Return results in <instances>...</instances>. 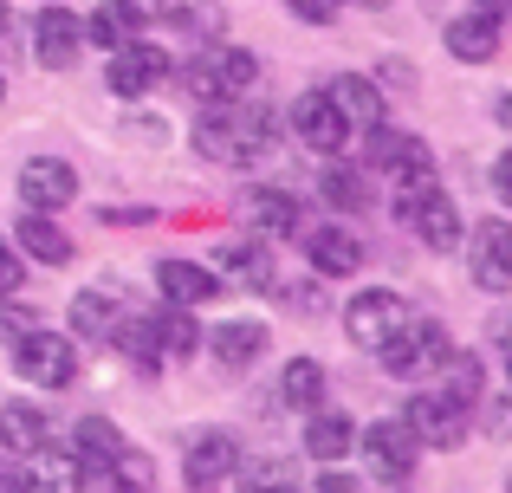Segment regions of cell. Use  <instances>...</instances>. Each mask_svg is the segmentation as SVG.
I'll use <instances>...</instances> for the list:
<instances>
[{
  "instance_id": "cell-1",
  "label": "cell",
  "mask_w": 512,
  "mask_h": 493,
  "mask_svg": "<svg viewBox=\"0 0 512 493\" xmlns=\"http://www.w3.org/2000/svg\"><path fill=\"white\" fill-rule=\"evenodd\" d=\"M279 117L253 98H227V104H201L195 117V150L214 156V163H260L273 156Z\"/></svg>"
},
{
  "instance_id": "cell-2",
  "label": "cell",
  "mask_w": 512,
  "mask_h": 493,
  "mask_svg": "<svg viewBox=\"0 0 512 493\" xmlns=\"http://www.w3.org/2000/svg\"><path fill=\"white\" fill-rule=\"evenodd\" d=\"M253 78H260V59L247 46H208L188 59V98L201 104H227V98H247Z\"/></svg>"
},
{
  "instance_id": "cell-3",
  "label": "cell",
  "mask_w": 512,
  "mask_h": 493,
  "mask_svg": "<svg viewBox=\"0 0 512 493\" xmlns=\"http://www.w3.org/2000/svg\"><path fill=\"white\" fill-rule=\"evenodd\" d=\"M448 351H454V344H448V331H441L435 318H402V325L383 338V351H376V357H383L389 377H409L415 383V377H435V370L448 364Z\"/></svg>"
},
{
  "instance_id": "cell-4",
  "label": "cell",
  "mask_w": 512,
  "mask_h": 493,
  "mask_svg": "<svg viewBox=\"0 0 512 493\" xmlns=\"http://www.w3.org/2000/svg\"><path fill=\"white\" fill-rule=\"evenodd\" d=\"M13 370H20L26 383H39V390H65V383L78 377V351H72V338L33 325L26 338H13Z\"/></svg>"
},
{
  "instance_id": "cell-5",
  "label": "cell",
  "mask_w": 512,
  "mask_h": 493,
  "mask_svg": "<svg viewBox=\"0 0 512 493\" xmlns=\"http://www.w3.org/2000/svg\"><path fill=\"white\" fill-rule=\"evenodd\" d=\"M234 474H240V442L227 429H201L195 442H188V455H182L188 493H221Z\"/></svg>"
},
{
  "instance_id": "cell-6",
  "label": "cell",
  "mask_w": 512,
  "mask_h": 493,
  "mask_svg": "<svg viewBox=\"0 0 512 493\" xmlns=\"http://www.w3.org/2000/svg\"><path fill=\"white\" fill-rule=\"evenodd\" d=\"M402 422H409V435L422 448H461L467 442V409L454 403V396H441V390L409 396V403H402Z\"/></svg>"
},
{
  "instance_id": "cell-7",
  "label": "cell",
  "mask_w": 512,
  "mask_h": 493,
  "mask_svg": "<svg viewBox=\"0 0 512 493\" xmlns=\"http://www.w3.org/2000/svg\"><path fill=\"white\" fill-rule=\"evenodd\" d=\"M357 442H363V461H370L376 481H409V474H415V455H422V442L409 435V422H402V416L370 422Z\"/></svg>"
},
{
  "instance_id": "cell-8",
  "label": "cell",
  "mask_w": 512,
  "mask_h": 493,
  "mask_svg": "<svg viewBox=\"0 0 512 493\" xmlns=\"http://www.w3.org/2000/svg\"><path fill=\"white\" fill-rule=\"evenodd\" d=\"M409 318V305H402V292H389V286H370V292H357V299L344 305V331H350V344L357 351H383V338Z\"/></svg>"
},
{
  "instance_id": "cell-9",
  "label": "cell",
  "mask_w": 512,
  "mask_h": 493,
  "mask_svg": "<svg viewBox=\"0 0 512 493\" xmlns=\"http://www.w3.org/2000/svg\"><path fill=\"white\" fill-rule=\"evenodd\" d=\"M111 91L117 98H143V91H156L169 78V52L163 46H143V39H124V46L111 52Z\"/></svg>"
},
{
  "instance_id": "cell-10",
  "label": "cell",
  "mask_w": 512,
  "mask_h": 493,
  "mask_svg": "<svg viewBox=\"0 0 512 493\" xmlns=\"http://www.w3.org/2000/svg\"><path fill=\"white\" fill-rule=\"evenodd\" d=\"M467 266H474L480 292H512V221H480Z\"/></svg>"
},
{
  "instance_id": "cell-11",
  "label": "cell",
  "mask_w": 512,
  "mask_h": 493,
  "mask_svg": "<svg viewBox=\"0 0 512 493\" xmlns=\"http://www.w3.org/2000/svg\"><path fill=\"white\" fill-rule=\"evenodd\" d=\"M72 195H78V176H72V163H59V156H33V163L20 169V202L33 208V215H59Z\"/></svg>"
},
{
  "instance_id": "cell-12",
  "label": "cell",
  "mask_w": 512,
  "mask_h": 493,
  "mask_svg": "<svg viewBox=\"0 0 512 493\" xmlns=\"http://www.w3.org/2000/svg\"><path fill=\"white\" fill-rule=\"evenodd\" d=\"M78 46H85V20H78L72 7H39V20H33V59L52 65V72H65V65L78 59Z\"/></svg>"
},
{
  "instance_id": "cell-13",
  "label": "cell",
  "mask_w": 512,
  "mask_h": 493,
  "mask_svg": "<svg viewBox=\"0 0 512 493\" xmlns=\"http://www.w3.org/2000/svg\"><path fill=\"white\" fill-rule=\"evenodd\" d=\"M156 292H163L169 305H182V312H195V305L221 299V273H214V266H195V260H156Z\"/></svg>"
},
{
  "instance_id": "cell-14",
  "label": "cell",
  "mask_w": 512,
  "mask_h": 493,
  "mask_svg": "<svg viewBox=\"0 0 512 493\" xmlns=\"http://www.w3.org/2000/svg\"><path fill=\"white\" fill-rule=\"evenodd\" d=\"M325 98H331V111L344 117V130H370V124H383V91L370 85V78H357V72H338L325 85Z\"/></svg>"
},
{
  "instance_id": "cell-15",
  "label": "cell",
  "mask_w": 512,
  "mask_h": 493,
  "mask_svg": "<svg viewBox=\"0 0 512 493\" xmlns=\"http://www.w3.org/2000/svg\"><path fill=\"white\" fill-rule=\"evenodd\" d=\"M448 52L467 59V65H487L493 52H500V13L474 7V13H461V20H448Z\"/></svg>"
},
{
  "instance_id": "cell-16",
  "label": "cell",
  "mask_w": 512,
  "mask_h": 493,
  "mask_svg": "<svg viewBox=\"0 0 512 493\" xmlns=\"http://www.w3.org/2000/svg\"><path fill=\"white\" fill-rule=\"evenodd\" d=\"M240 215H247L253 234H273V241H286V234H299V195H286V189H247Z\"/></svg>"
},
{
  "instance_id": "cell-17",
  "label": "cell",
  "mask_w": 512,
  "mask_h": 493,
  "mask_svg": "<svg viewBox=\"0 0 512 493\" xmlns=\"http://www.w3.org/2000/svg\"><path fill=\"white\" fill-rule=\"evenodd\" d=\"M292 130H299V137L312 143V150H344V137H350V130H344V117L331 111V98H325V91H305V98L292 104Z\"/></svg>"
},
{
  "instance_id": "cell-18",
  "label": "cell",
  "mask_w": 512,
  "mask_h": 493,
  "mask_svg": "<svg viewBox=\"0 0 512 493\" xmlns=\"http://www.w3.org/2000/svg\"><path fill=\"white\" fill-rule=\"evenodd\" d=\"M305 253H312V273H325V279H344V273H357V266H363V241L350 228L305 234Z\"/></svg>"
},
{
  "instance_id": "cell-19",
  "label": "cell",
  "mask_w": 512,
  "mask_h": 493,
  "mask_svg": "<svg viewBox=\"0 0 512 493\" xmlns=\"http://www.w3.org/2000/svg\"><path fill=\"white\" fill-rule=\"evenodd\" d=\"M363 163H370V169H409V163H428V143L409 137V130L370 124V130H363Z\"/></svg>"
},
{
  "instance_id": "cell-20",
  "label": "cell",
  "mask_w": 512,
  "mask_h": 493,
  "mask_svg": "<svg viewBox=\"0 0 512 493\" xmlns=\"http://www.w3.org/2000/svg\"><path fill=\"white\" fill-rule=\"evenodd\" d=\"M409 228L422 234V241L435 247V253H454V247H461V208H454V195H448V189H435V195H428V202L409 215Z\"/></svg>"
},
{
  "instance_id": "cell-21",
  "label": "cell",
  "mask_w": 512,
  "mask_h": 493,
  "mask_svg": "<svg viewBox=\"0 0 512 493\" xmlns=\"http://www.w3.org/2000/svg\"><path fill=\"white\" fill-rule=\"evenodd\" d=\"M350 442H357V422L344 416V409H312V422H305V455L312 461H344Z\"/></svg>"
},
{
  "instance_id": "cell-22",
  "label": "cell",
  "mask_w": 512,
  "mask_h": 493,
  "mask_svg": "<svg viewBox=\"0 0 512 493\" xmlns=\"http://www.w3.org/2000/svg\"><path fill=\"white\" fill-rule=\"evenodd\" d=\"M214 357H221L227 370H247L266 357V325L260 318H227L221 331H214Z\"/></svg>"
},
{
  "instance_id": "cell-23",
  "label": "cell",
  "mask_w": 512,
  "mask_h": 493,
  "mask_svg": "<svg viewBox=\"0 0 512 493\" xmlns=\"http://www.w3.org/2000/svg\"><path fill=\"white\" fill-rule=\"evenodd\" d=\"M117 448H124V435H117V422H104V416H85L72 429V455H78L85 474H104L117 461Z\"/></svg>"
},
{
  "instance_id": "cell-24",
  "label": "cell",
  "mask_w": 512,
  "mask_h": 493,
  "mask_svg": "<svg viewBox=\"0 0 512 493\" xmlns=\"http://www.w3.org/2000/svg\"><path fill=\"white\" fill-rule=\"evenodd\" d=\"M13 241H20V253H33L39 266H65L72 260V234H65L52 215H20V234H13Z\"/></svg>"
},
{
  "instance_id": "cell-25",
  "label": "cell",
  "mask_w": 512,
  "mask_h": 493,
  "mask_svg": "<svg viewBox=\"0 0 512 493\" xmlns=\"http://www.w3.org/2000/svg\"><path fill=\"white\" fill-rule=\"evenodd\" d=\"M39 442H46V409L0 403V448H7V455H33Z\"/></svg>"
},
{
  "instance_id": "cell-26",
  "label": "cell",
  "mask_w": 512,
  "mask_h": 493,
  "mask_svg": "<svg viewBox=\"0 0 512 493\" xmlns=\"http://www.w3.org/2000/svg\"><path fill=\"white\" fill-rule=\"evenodd\" d=\"M150 331H156V357H195V344H201L195 312H182V305L150 312Z\"/></svg>"
},
{
  "instance_id": "cell-27",
  "label": "cell",
  "mask_w": 512,
  "mask_h": 493,
  "mask_svg": "<svg viewBox=\"0 0 512 493\" xmlns=\"http://www.w3.org/2000/svg\"><path fill=\"white\" fill-rule=\"evenodd\" d=\"M279 396H286L292 409H318V403H325V364H312V357H292L286 377H279Z\"/></svg>"
},
{
  "instance_id": "cell-28",
  "label": "cell",
  "mask_w": 512,
  "mask_h": 493,
  "mask_svg": "<svg viewBox=\"0 0 512 493\" xmlns=\"http://www.w3.org/2000/svg\"><path fill=\"white\" fill-rule=\"evenodd\" d=\"M221 266L240 279V286H273V253L260 241H227L221 247Z\"/></svg>"
},
{
  "instance_id": "cell-29",
  "label": "cell",
  "mask_w": 512,
  "mask_h": 493,
  "mask_svg": "<svg viewBox=\"0 0 512 493\" xmlns=\"http://www.w3.org/2000/svg\"><path fill=\"white\" fill-rule=\"evenodd\" d=\"M111 325H117V305L104 299V292H78L72 299V331L78 338H111Z\"/></svg>"
},
{
  "instance_id": "cell-30",
  "label": "cell",
  "mask_w": 512,
  "mask_h": 493,
  "mask_svg": "<svg viewBox=\"0 0 512 493\" xmlns=\"http://www.w3.org/2000/svg\"><path fill=\"white\" fill-rule=\"evenodd\" d=\"M441 377H448V390L441 396H454V403H480V357L474 351H448V364H441Z\"/></svg>"
},
{
  "instance_id": "cell-31",
  "label": "cell",
  "mask_w": 512,
  "mask_h": 493,
  "mask_svg": "<svg viewBox=\"0 0 512 493\" xmlns=\"http://www.w3.org/2000/svg\"><path fill=\"white\" fill-rule=\"evenodd\" d=\"M104 481H111L117 493H150L156 468H150V455H137V448H117V461L104 468Z\"/></svg>"
},
{
  "instance_id": "cell-32",
  "label": "cell",
  "mask_w": 512,
  "mask_h": 493,
  "mask_svg": "<svg viewBox=\"0 0 512 493\" xmlns=\"http://www.w3.org/2000/svg\"><path fill=\"white\" fill-rule=\"evenodd\" d=\"M130 33H137V20H130V7H124V0H111V7H98V13H91V26H85V39H98V46H124V39Z\"/></svg>"
},
{
  "instance_id": "cell-33",
  "label": "cell",
  "mask_w": 512,
  "mask_h": 493,
  "mask_svg": "<svg viewBox=\"0 0 512 493\" xmlns=\"http://www.w3.org/2000/svg\"><path fill=\"white\" fill-rule=\"evenodd\" d=\"M318 189H325V202H331V208H350V215H357V208L370 202V189H363V176H357V169H344V163H331Z\"/></svg>"
},
{
  "instance_id": "cell-34",
  "label": "cell",
  "mask_w": 512,
  "mask_h": 493,
  "mask_svg": "<svg viewBox=\"0 0 512 493\" xmlns=\"http://www.w3.org/2000/svg\"><path fill=\"white\" fill-rule=\"evenodd\" d=\"M124 7H130V20H137V26L143 20H163V26L169 20H188V0H124Z\"/></svg>"
},
{
  "instance_id": "cell-35",
  "label": "cell",
  "mask_w": 512,
  "mask_h": 493,
  "mask_svg": "<svg viewBox=\"0 0 512 493\" xmlns=\"http://www.w3.org/2000/svg\"><path fill=\"white\" fill-rule=\"evenodd\" d=\"M39 325V312H26V305H13V299H0V338H26V331Z\"/></svg>"
},
{
  "instance_id": "cell-36",
  "label": "cell",
  "mask_w": 512,
  "mask_h": 493,
  "mask_svg": "<svg viewBox=\"0 0 512 493\" xmlns=\"http://www.w3.org/2000/svg\"><path fill=\"white\" fill-rule=\"evenodd\" d=\"M20 286H26V260H20L7 241H0V299H13Z\"/></svg>"
},
{
  "instance_id": "cell-37",
  "label": "cell",
  "mask_w": 512,
  "mask_h": 493,
  "mask_svg": "<svg viewBox=\"0 0 512 493\" xmlns=\"http://www.w3.org/2000/svg\"><path fill=\"white\" fill-rule=\"evenodd\" d=\"M286 7L299 13L305 26H331V20H338V7H344V0H286Z\"/></svg>"
},
{
  "instance_id": "cell-38",
  "label": "cell",
  "mask_w": 512,
  "mask_h": 493,
  "mask_svg": "<svg viewBox=\"0 0 512 493\" xmlns=\"http://www.w3.org/2000/svg\"><path fill=\"white\" fill-rule=\"evenodd\" d=\"M305 493H357V481H350V474H318Z\"/></svg>"
},
{
  "instance_id": "cell-39",
  "label": "cell",
  "mask_w": 512,
  "mask_h": 493,
  "mask_svg": "<svg viewBox=\"0 0 512 493\" xmlns=\"http://www.w3.org/2000/svg\"><path fill=\"white\" fill-rule=\"evenodd\" d=\"M493 189L506 195V208H512V150L500 156V163H493Z\"/></svg>"
},
{
  "instance_id": "cell-40",
  "label": "cell",
  "mask_w": 512,
  "mask_h": 493,
  "mask_svg": "<svg viewBox=\"0 0 512 493\" xmlns=\"http://www.w3.org/2000/svg\"><path fill=\"white\" fill-rule=\"evenodd\" d=\"M247 493H299V481H247Z\"/></svg>"
},
{
  "instance_id": "cell-41",
  "label": "cell",
  "mask_w": 512,
  "mask_h": 493,
  "mask_svg": "<svg viewBox=\"0 0 512 493\" xmlns=\"http://www.w3.org/2000/svg\"><path fill=\"white\" fill-rule=\"evenodd\" d=\"M493 117H500V124L512 130V91H506V98H500V104H493Z\"/></svg>"
},
{
  "instance_id": "cell-42",
  "label": "cell",
  "mask_w": 512,
  "mask_h": 493,
  "mask_svg": "<svg viewBox=\"0 0 512 493\" xmlns=\"http://www.w3.org/2000/svg\"><path fill=\"white\" fill-rule=\"evenodd\" d=\"M0 33H7V0H0Z\"/></svg>"
},
{
  "instance_id": "cell-43",
  "label": "cell",
  "mask_w": 512,
  "mask_h": 493,
  "mask_svg": "<svg viewBox=\"0 0 512 493\" xmlns=\"http://www.w3.org/2000/svg\"><path fill=\"white\" fill-rule=\"evenodd\" d=\"M357 7H389V0H357Z\"/></svg>"
},
{
  "instance_id": "cell-44",
  "label": "cell",
  "mask_w": 512,
  "mask_h": 493,
  "mask_svg": "<svg viewBox=\"0 0 512 493\" xmlns=\"http://www.w3.org/2000/svg\"><path fill=\"white\" fill-rule=\"evenodd\" d=\"M506 493H512V474H506Z\"/></svg>"
},
{
  "instance_id": "cell-45",
  "label": "cell",
  "mask_w": 512,
  "mask_h": 493,
  "mask_svg": "<svg viewBox=\"0 0 512 493\" xmlns=\"http://www.w3.org/2000/svg\"><path fill=\"white\" fill-rule=\"evenodd\" d=\"M0 98H7V85H0Z\"/></svg>"
}]
</instances>
